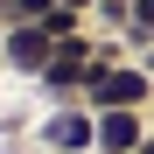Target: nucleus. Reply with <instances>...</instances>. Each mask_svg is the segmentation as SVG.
<instances>
[{
  "mask_svg": "<svg viewBox=\"0 0 154 154\" xmlns=\"http://www.w3.org/2000/svg\"><path fill=\"white\" fill-rule=\"evenodd\" d=\"M35 140L49 154H98V112L91 105H49L42 126H35Z\"/></svg>",
  "mask_w": 154,
  "mask_h": 154,
  "instance_id": "7ed1b4c3",
  "label": "nucleus"
},
{
  "mask_svg": "<svg viewBox=\"0 0 154 154\" xmlns=\"http://www.w3.org/2000/svg\"><path fill=\"white\" fill-rule=\"evenodd\" d=\"M56 7H77V14H91V7H98V0H56Z\"/></svg>",
  "mask_w": 154,
  "mask_h": 154,
  "instance_id": "6e6552de",
  "label": "nucleus"
},
{
  "mask_svg": "<svg viewBox=\"0 0 154 154\" xmlns=\"http://www.w3.org/2000/svg\"><path fill=\"white\" fill-rule=\"evenodd\" d=\"M56 0H7V21H42Z\"/></svg>",
  "mask_w": 154,
  "mask_h": 154,
  "instance_id": "0eeeda50",
  "label": "nucleus"
},
{
  "mask_svg": "<svg viewBox=\"0 0 154 154\" xmlns=\"http://www.w3.org/2000/svg\"><path fill=\"white\" fill-rule=\"evenodd\" d=\"M133 154H154V133H147V140H140V147H133Z\"/></svg>",
  "mask_w": 154,
  "mask_h": 154,
  "instance_id": "1a4fd4ad",
  "label": "nucleus"
},
{
  "mask_svg": "<svg viewBox=\"0 0 154 154\" xmlns=\"http://www.w3.org/2000/svg\"><path fill=\"white\" fill-rule=\"evenodd\" d=\"M98 49H105L98 35H70V42H56V56H49V70L35 77L49 105H77V91H84V77H91V63H98Z\"/></svg>",
  "mask_w": 154,
  "mask_h": 154,
  "instance_id": "f03ea898",
  "label": "nucleus"
},
{
  "mask_svg": "<svg viewBox=\"0 0 154 154\" xmlns=\"http://www.w3.org/2000/svg\"><path fill=\"white\" fill-rule=\"evenodd\" d=\"M126 42L154 56V0H133V14H126Z\"/></svg>",
  "mask_w": 154,
  "mask_h": 154,
  "instance_id": "423d86ee",
  "label": "nucleus"
},
{
  "mask_svg": "<svg viewBox=\"0 0 154 154\" xmlns=\"http://www.w3.org/2000/svg\"><path fill=\"white\" fill-rule=\"evenodd\" d=\"M77 105H91V112H147L154 105V70L147 63H126L105 42L98 63H91V77H84V91H77Z\"/></svg>",
  "mask_w": 154,
  "mask_h": 154,
  "instance_id": "f257e3e1",
  "label": "nucleus"
},
{
  "mask_svg": "<svg viewBox=\"0 0 154 154\" xmlns=\"http://www.w3.org/2000/svg\"><path fill=\"white\" fill-rule=\"evenodd\" d=\"M49 56H56V35H49V21H7V42H0V70L14 77H42Z\"/></svg>",
  "mask_w": 154,
  "mask_h": 154,
  "instance_id": "20e7f679",
  "label": "nucleus"
},
{
  "mask_svg": "<svg viewBox=\"0 0 154 154\" xmlns=\"http://www.w3.org/2000/svg\"><path fill=\"white\" fill-rule=\"evenodd\" d=\"M0 14H7V0H0Z\"/></svg>",
  "mask_w": 154,
  "mask_h": 154,
  "instance_id": "9b49d317",
  "label": "nucleus"
},
{
  "mask_svg": "<svg viewBox=\"0 0 154 154\" xmlns=\"http://www.w3.org/2000/svg\"><path fill=\"white\" fill-rule=\"evenodd\" d=\"M147 140V112H98V154H133Z\"/></svg>",
  "mask_w": 154,
  "mask_h": 154,
  "instance_id": "39448f33",
  "label": "nucleus"
},
{
  "mask_svg": "<svg viewBox=\"0 0 154 154\" xmlns=\"http://www.w3.org/2000/svg\"><path fill=\"white\" fill-rule=\"evenodd\" d=\"M0 42H7V14H0Z\"/></svg>",
  "mask_w": 154,
  "mask_h": 154,
  "instance_id": "9d476101",
  "label": "nucleus"
}]
</instances>
